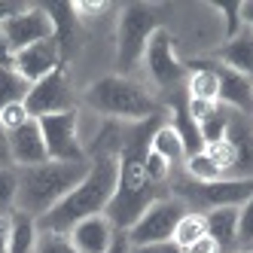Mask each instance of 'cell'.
I'll return each instance as SVG.
<instances>
[{"label":"cell","instance_id":"obj_21","mask_svg":"<svg viewBox=\"0 0 253 253\" xmlns=\"http://www.w3.org/2000/svg\"><path fill=\"white\" fill-rule=\"evenodd\" d=\"M183 174L186 177H192V180H198V183H211V180H220L223 177V171H220V165L202 150V153H195V156H189L186 162H183Z\"/></svg>","mask_w":253,"mask_h":253},{"label":"cell","instance_id":"obj_36","mask_svg":"<svg viewBox=\"0 0 253 253\" xmlns=\"http://www.w3.org/2000/svg\"><path fill=\"white\" fill-rule=\"evenodd\" d=\"M6 247H9V220L3 216L0 220V253H6Z\"/></svg>","mask_w":253,"mask_h":253},{"label":"cell","instance_id":"obj_29","mask_svg":"<svg viewBox=\"0 0 253 253\" xmlns=\"http://www.w3.org/2000/svg\"><path fill=\"white\" fill-rule=\"evenodd\" d=\"M216 107L220 104H211V101H198V98H186V110H189V116L202 125L208 116H213L216 113Z\"/></svg>","mask_w":253,"mask_h":253},{"label":"cell","instance_id":"obj_32","mask_svg":"<svg viewBox=\"0 0 253 253\" xmlns=\"http://www.w3.org/2000/svg\"><path fill=\"white\" fill-rule=\"evenodd\" d=\"M0 168H15L12 165V153H9V134L0 128Z\"/></svg>","mask_w":253,"mask_h":253},{"label":"cell","instance_id":"obj_30","mask_svg":"<svg viewBox=\"0 0 253 253\" xmlns=\"http://www.w3.org/2000/svg\"><path fill=\"white\" fill-rule=\"evenodd\" d=\"M131 253H183L174 241H162V244H140V247H131Z\"/></svg>","mask_w":253,"mask_h":253},{"label":"cell","instance_id":"obj_24","mask_svg":"<svg viewBox=\"0 0 253 253\" xmlns=\"http://www.w3.org/2000/svg\"><path fill=\"white\" fill-rule=\"evenodd\" d=\"M143 168H147V177H150V183L153 186H165L168 180H171V174H174V165L168 159H162L159 153H147V162H143Z\"/></svg>","mask_w":253,"mask_h":253},{"label":"cell","instance_id":"obj_11","mask_svg":"<svg viewBox=\"0 0 253 253\" xmlns=\"http://www.w3.org/2000/svg\"><path fill=\"white\" fill-rule=\"evenodd\" d=\"M9 153H12V165L15 168H31V165H43L49 162L43 131L37 119H28L22 128H15L9 134Z\"/></svg>","mask_w":253,"mask_h":253},{"label":"cell","instance_id":"obj_19","mask_svg":"<svg viewBox=\"0 0 253 253\" xmlns=\"http://www.w3.org/2000/svg\"><path fill=\"white\" fill-rule=\"evenodd\" d=\"M186 98L220 104V77H216V67H198L195 74L186 77Z\"/></svg>","mask_w":253,"mask_h":253},{"label":"cell","instance_id":"obj_1","mask_svg":"<svg viewBox=\"0 0 253 253\" xmlns=\"http://www.w3.org/2000/svg\"><path fill=\"white\" fill-rule=\"evenodd\" d=\"M116 174H119V153H95V156H88L85 177L46 216H40L37 229L40 232L67 235L77 223L104 213L107 205H110V198H113V189H116Z\"/></svg>","mask_w":253,"mask_h":253},{"label":"cell","instance_id":"obj_25","mask_svg":"<svg viewBox=\"0 0 253 253\" xmlns=\"http://www.w3.org/2000/svg\"><path fill=\"white\" fill-rule=\"evenodd\" d=\"M19 195V168H0V213L9 211Z\"/></svg>","mask_w":253,"mask_h":253},{"label":"cell","instance_id":"obj_37","mask_svg":"<svg viewBox=\"0 0 253 253\" xmlns=\"http://www.w3.org/2000/svg\"><path fill=\"white\" fill-rule=\"evenodd\" d=\"M238 253H253V250H238Z\"/></svg>","mask_w":253,"mask_h":253},{"label":"cell","instance_id":"obj_10","mask_svg":"<svg viewBox=\"0 0 253 253\" xmlns=\"http://www.w3.org/2000/svg\"><path fill=\"white\" fill-rule=\"evenodd\" d=\"M58 61H61V46H58L55 37H52V40L34 43V46H28L22 52H15V55H12V70L28 85H34V83H40L43 77L55 74V70L61 67Z\"/></svg>","mask_w":253,"mask_h":253},{"label":"cell","instance_id":"obj_7","mask_svg":"<svg viewBox=\"0 0 253 253\" xmlns=\"http://www.w3.org/2000/svg\"><path fill=\"white\" fill-rule=\"evenodd\" d=\"M143 67L150 70V80L159 88H168V92L186 83V67H183V61L177 58L174 37L165 28H159L150 37L147 52H143Z\"/></svg>","mask_w":253,"mask_h":253},{"label":"cell","instance_id":"obj_13","mask_svg":"<svg viewBox=\"0 0 253 253\" xmlns=\"http://www.w3.org/2000/svg\"><path fill=\"white\" fill-rule=\"evenodd\" d=\"M216 77H220V104L232 113L241 116H253V80L235 74L229 67H216Z\"/></svg>","mask_w":253,"mask_h":253},{"label":"cell","instance_id":"obj_9","mask_svg":"<svg viewBox=\"0 0 253 253\" xmlns=\"http://www.w3.org/2000/svg\"><path fill=\"white\" fill-rule=\"evenodd\" d=\"M0 28H3V37L12 49V55L15 52H22L34 43H43V40H52L55 37V25H52V15L40 6H34V9H15L9 19L0 22Z\"/></svg>","mask_w":253,"mask_h":253},{"label":"cell","instance_id":"obj_4","mask_svg":"<svg viewBox=\"0 0 253 253\" xmlns=\"http://www.w3.org/2000/svg\"><path fill=\"white\" fill-rule=\"evenodd\" d=\"M156 31H159V19L153 6L131 3L122 9L119 28H116V64L122 70V77L131 74L137 64H143V52H147V43Z\"/></svg>","mask_w":253,"mask_h":253},{"label":"cell","instance_id":"obj_18","mask_svg":"<svg viewBox=\"0 0 253 253\" xmlns=\"http://www.w3.org/2000/svg\"><path fill=\"white\" fill-rule=\"evenodd\" d=\"M150 150H153V153H159L162 159H168L174 168L180 165V162H186L183 140H180V134L174 131V125H171V122L156 125V131H153V137H150Z\"/></svg>","mask_w":253,"mask_h":253},{"label":"cell","instance_id":"obj_15","mask_svg":"<svg viewBox=\"0 0 253 253\" xmlns=\"http://www.w3.org/2000/svg\"><path fill=\"white\" fill-rule=\"evenodd\" d=\"M220 64L241 74L247 80H253V34L247 28H241L232 40L223 43L220 49Z\"/></svg>","mask_w":253,"mask_h":253},{"label":"cell","instance_id":"obj_22","mask_svg":"<svg viewBox=\"0 0 253 253\" xmlns=\"http://www.w3.org/2000/svg\"><path fill=\"white\" fill-rule=\"evenodd\" d=\"M28 83L15 74L12 67H0V110H3L6 104H15V101H25L28 95Z\"/></svg>","mask_w":253,"mask_h":253},{"label":"cell","instance_id":"obj_5","mask_svg":"<svg viewBox=\"0 0 253 253\" xmlns=\"http://www.w3.org/2000/svg\"><path fill=\"white\" fill-rule=\"evenodd\" d=\"M189 208L174 198L171 192L159 195L156 202L140 213V220L125 232V238H128L131 247H140V244H162V241H171V235L180 223V216H183Z\"/></svg>","mask_w":253,"mask_h":253},{"label":"cell","instance_id":"obj_34","mask_svg":"<svg viewBox=\"0 0 253 253\" xmlns=\"http://www.w3.org/2000/svg\"><path fill=\"white\" fill-rule=\"evenodd\" d=\"M0 67H12V49L3 37V28H0Z\"/></svg>","mask_w":253,"mask_h":253},{"label":"cell","instance_id":"obj_33","mask_svg":"<svg viewBox=\"0 0 253 253\" xmlns=\"http://www.w3.org/2000/svg\"><path fill=\"white\" fill-rule=\"evenodd\" d=\"M107 253H131V244H128V238H125V232H116L113 235V244H110V250Z\"/></svg>","mask_w":253,"mask_h":253},{"label":"cell","instance_id":"obj_38","mask_svg":"<svg viewBox=\"0 0 253 253\" xmlns=\"http://www.w3.org/2000/svg\"><path fill=\"white\" fill-rule=\"evenodd\" d=\"M247 250H253V244H250V247H247Z\"/></svg>","mask_w":253,"mask_h":253},{"label":"cell","instance_id":"obj_26","mask_svg":"<svg viewBox=\"0 0 253 253\" xmlns=\"http://www.w3.org/2000/svg\"><path fill=\"white\" fill-rule=\"evenodd\" d=\"M31 119V113L25 110V101H15V104H6L3 110H0V128L6 134H12L15 128H22V125Z\"/></svg>","mask_w":253,"mask_h":253},{"label":"cell","instance_id":"obj_31","mask_svg":"<svg viewBox=\"0 0 253 253\" xmlns=\"http://www.w3.org/2000/svg\"><path fill=\"white\" fill-rule=\"evenodd\" d=\"M183 253H220V247L213 244V238H211V235H205V238H198L195 244H189Z\"/></svg>","mask_w":253,"mask_h":253},{"label":"cell","instance_id":"obj_14","mask_svg":"<svg viewBox=\"0 0 253 253\" xmlns=\"http://www.w3.org/2000/svg\"><path fill=\"white\" fill-rule=\"evenodd\" d=\"M208 235L213 244L220 247V253H235L238 250V208H213L205 211Z\"/></svg>","mask_w":253,"mask_h":253},{"label":"cell","instance_id":"obj_28","mask_svg":"<svg viewBox=\"0 0 253 253\" xmlns=\"http://www.w3.org/2000/svg\"><path fill=\"white\" fill-rule=\"evenodd\" d=\"M37 253H77V247L70 244L67 235H55V232H43L37 238Z\"/></svg>","mask_w":253,"mask_h":253},{"label":"cell","instance_id":"obj_12","mask_svg":"<svg viewBox=\"0 0 253 253\" xmlns=\"http://www.w3.org/2000/svg\"><path fill=\"white\" fill-rule=\"evenodd\" d=\"M113 235H116L113 223L104 213H98V216H88V220L77 223L67 232V238L77 247V253H107L113 244Z\"/></svg>","mask_w":253,"mask_h":253},{"label":"cell","instance_id":"obj_3","mask_svg":"<svg viewBox=\"0 0 253 253\" xmlns=\"http://www.w3.org/2000/svg\"><path fill=\"white\" fill-rule=\"evenodd\" d=\"M85 104L98 116H107L113 122H128V125L159 116V107H156L153 95L128 77L95 80L85 88Z\"/></svg>","mask_w":253,"mask_h":253},{"label":"cell","instance_id":"obj_6","mask_svg":"<svg viewBox=\"0 0 253 253\" xmlns=\"http://www.w3.org/2000/svg\"><path fill=\"white\" fill-rule=\"evenodd\" d=\"M40 131H43V143L49 162H88L85 156V140L80 134V113H55V116H43Z\"/></svg>","mask_w":253,"mask_h":253},{"label":"cell","instance_id":"obj_35","mask_svg":"<svg viewBox=\"0 0 253 253\" xmlns=\"http://www.w3.org/2000/svg\"><path fill=\"white\" fill-rule=\"evenodd\" d=\"M241 28H247L253 34V0H244L241 3Z\"/></svg>","mask_w":253,"mask_h":253},{"label":"cell","instance_id":"obj_2","mask_svg":"<svg viewBox=\"0 0 253 253\" xmlns=\"http://www.w3.org/2000/svg\"><path fill=\"white\" fill-rule=\"evenodd\" d=\"M85 171H88V162H43V165L19 168L15 208H19V213L40 220L80 183Z\"/></svg>","mask_w":253,"mask_h":253},{"label":"cell","instance_id":"obj_27","mask_svg":"<svg viewBox=\"0 0 253 253\" xmlns=\"http://www.w3.org/2000/svg\"><path fill=\"white\" fill-rule=\"evenodd\" d=\"M253 244V195L238 208V247L247 250Z\"/></svg>","mask_w":253,"mask_h":253},{"label":"cell","instance_id":"obj_17","mask_svg":"<svg viewBox=\"0 0 253 253\" xmlns=\"http://www.w3.org/2000/svg\"><path fill=\"white\" fill-rule=\"evenodd\" d=\"M37 238H40V229H37L34 216H28V213L9 216V247H6V253H34L37 250Z\"/></svg>","mask_w":253,"mask_h":253},{"label":"cell","instance_id":"obj_8","mask_svg":"<svg viewBox=\"0 0 253 253\" xmlns=\"http://www.w3.org/2000/svg\"><path fill=\"white\" fill-rule=\"evenodd\" d=\"M25 110L31 119H43V116H55V113H70L77 110L74 104V88L67 83V74L58 67L55 74L43 77L40 83H34L25 95Z\"/></svg>","mask_w":253,"mask_h":253},{"label":"cell","instance_id":"obj_20","mask_svg":"<svg viewBox=\"0 0 253 253\" xmlns=\"http://www.w3.org/2000/svg\"><path fill=\"white\" fill-rule=\"evenodd\" d=\"M208 235V223H205V211H186L183 216H180V223L171 235V241L180 247V250H186L189 244H195L198 238H205Z\"/></svg>","mask_w":253,"mask_h":253},{"label":"cell","instance_id":"obj_23","mask_svg":"<svg viewBox=\"0 0 253 253\" xmlns=\"http://www.w3.org/2000/svg\"><path fill=\"white\" fill-rule=\"evenodd\" d=\"M198 131H202L205 147H208V143H220V140H226V131H229V110H226V107H216V113L208 116L202 125H198Z\"/></svg>","mask_w":253,"mask_h":253},{"label":"cell","instance_id":"obj_16","mask_svg":"<svg viewBox=\"0 0 253 253\" xmlns=\"http://www.w3.org/2000/svg\"><path fill=\"white\" fill-rule=\"evenodd\" d=\"M171 125H174V131L180 134V140H183L186 159L205 150V140H202V131H198V122L189 116L186 101H171Z\"/></svg>","mask_w":253,"mask_h":253}]
</instances>
